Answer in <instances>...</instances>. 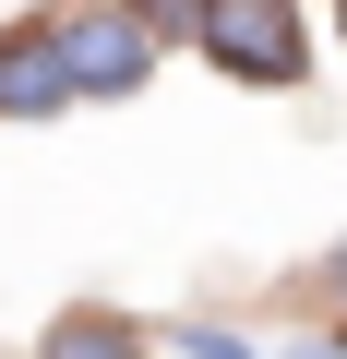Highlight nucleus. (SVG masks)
Returning a JSON list of instances; mask_svg holds the SVG:
<instances>
[{
    "instance_id": "6",
    "label": "nucleus",
    "mask_w": 347,
    "mask_h": 359,
    "mask_svg": "<svg viewBox=\"0 0 347 359\" xmlns=\"http://www.w3.org/2000/svg\"><path fill=\"white\" fill-rule=\"evenodd\" d=\"M323 287H335V299H347V240H335V252H323Z\"/></svg>"
},
{
    "instance_id": "2",
    "label": "nucleus",
    "mask_w": 347,
    "mask_h": 359,
    "mask_svg": "<svg viewBox=\"0 0 347 359\" xmlns=\"http://www.w3.org/2000/svg\"><path fill=\"white\" fill-rule=\"evenodd\" d=\"M48 36H60L72 96H132V84L156 72V25H144V13H72V25H48Z\"/></svg>"
},
{
    "instance_id": "5",
    "label": "nucleus",
    "mask_w": 347,
    "mask_h": 359,
    "mask_svg": "<svg viewBox=\"0 0 347 359\" xmlns=\"http://www.w3.org/2000/svg\"><path fill=\"white\" fill-rule=\"evenodd\" d=\"M144 25H204V0H132Z\"/></svg>"
},
{
    "instance_id": "3",
    "label": "nucleus",
    "mask_w": 347,
    "mask_h": 359,
    "mask_svg": "<svg viewBox=\"0 0 347 359\" xmlns=\"http://www.w3.org/2000/svg\"><path fill=\"white\" fill-rule=\"evenodd\" d=\"M60 108H72L60 36H13V48H0V120H60Z\"/></svg>"
},
{
    "instance_id": "4",
    "label": "nucleus",
    "mask_w": 347,
    "mask_h": 359,
    "mask_svg": "<svg viewBox=\"0 0 347 359\" xmlns=\"http://www.w3.org/2000/svg\"><path fill=\"white\" fill-rule=\"evenodd\" d=\"M48 347H132V323H108V311H72V323H60Z\"/></svg>"
},
{
    "instance_id": "1",
    "label": "nucleus",
    "mask_w": 347,
    "mask_h": 359,
    "mask_svg": "<svg viewBox=\"0 0 347 359\" xmlns=\"http://www.w3.org/2000/svg\"><path fill=\"white\" fill-rule=\"evenodd\" d=\"M192 36H204L216 72H240V84H299V60H311V36H299L287 0H204Z\"/></svg>"
}]
</instances>
